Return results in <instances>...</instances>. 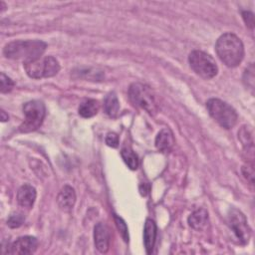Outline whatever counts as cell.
<instances>
[{
    "label": "cell",
    "mask_w": 255,
    "mask_h": 255,
    "mask_svg": "<svg viewBox=\"0 0 255 255\" xmlns=\"http://www.w3.org/2000/svg\"><path fill=\"white\" fill-rule=\"evenodd\" d=\"M122 157L126 164L132 170L136 169L138 166V157L136 153L129 147H124L121 151Z\"/></svg>",
    "instance_id": "18"
},
{
    "label": "cell",
    "mask_w": 255,
    "mask_h": 255,
    "mask_svg": "<svg viewBox=\"0 0 255 255\" xmlns=\"http://www.w3.org/2000/svg\"><path fill=\"white\" fill-rule=\"evenodd\" d=\"M47 48V44L41 40H16L3 49L6 58L23 61V63L40 59Z\"/></svg>",
    "instance_id": "1"
},
{
    "label": "cell",
    "mask_w": 255,
    "mask_h": 255,
    "mask_svg": "<svg viewBox=\"0 0 255 255\" xmlns=\"http://www.w3.org/2000/svg\"><path fill=\"white\" fill-rule=\"evenodd\" d=\"M156 238V225L153 220L150 218H147L144 223L143 228V242L145 251L147 254H150L152 252L154 243Z\"/></svg>",
    "instance_id": "14"
},
{
    "label": "cell",
    "mask_w": 255,
    "mask_h": 255,
    "mask_svg": "<svg viewBox=\"0 0 255 255\" xmlns=\"http://www.w3.org/2000/svg\"><path fill=\"white\" fill-rule=\"evenodd\" d=\"M114 217H115V221H116L117 227L120 230V233H121L122 237L124 238V240L126 242H128V226H127L126 222L124 221L123 218H121L120 216H118L116 214H115Z\"/></svg>",
    "instance_id": "22"
},
{
    "label": "cell",
    "mask_w": 255,
    "mask_h": 255,
    "mask_svg": "<svg viewBox=\"0 0 255 255\" xmlns=\"http://www.w3.org/2000/svg\"><path fill=\"white\" fill-rule=\"evenodd\" d=\"M110 239L111 236L108 226L103 222H99L98 224H96L94 228L95 246L101 253L108 252L110 247Z\"/></svg>",
    "instance_id": "10"
},
{
    "label": "cell",
    "mask_w": 255,
    "mask_h": 255,
    "mask_svg": "<svg viewBox=\"0 0 255 255\" xmlns=\"http://www.w3.org/2000/svg\"><path fill=\"white\" fill-rule=\"evenodd\" d=\"M76 202V193L73 187L65 185L57 196V203L59 207L64 211H70L73 209Z\"/></svg>",
    "instance_id": "11"
},
{
    "label": "cell",
    "mask_w": 255,
    "mask_h": 255,
    "mask_svg": "<svg viewBox=\"0 0 255 255\" xmlns=\"http://www.w3.org/2000/svg\"><path fill=\"white\" fill-rule=\"evenodd\" d=\"M188 63L193 72L203 79H212L218 73V67L215 60L203 51H192L188 56Z\"/></svg>",
    "instance_id": "6"
},
{
    "label": "cell",
    "mask_w": 255,
    "mask_h": 255,
    "mask_svg": "<svg viewBox=\"0 0 255 255\" xmlns=\"http://www.w3.org/2000/svg\"><path fill=\"white\" fill-rule=\"evenodd\" d=\"M36 189L30 184L22 185L17 192L18 204L24 208H32L36 199Z\"/></svg>",
    "instance_id": "12"
},
{
    "label": "cell",
    "mask_w": 255,
    "mask_h": 255,
    "mask_svg": "<svg viewBox=\"0 0 255 255\" xmlns=\"http://www.w3.org/2000/svg\"><path fill=\"white\" fill-rule=\"evenodd\" d=\"M227 223L241 245H245L249 242L251 228L248 225L245 215L240 210L230 208L227 213Z\"/></svg>",
    "instance_id": "8"
},
{
    "label": "cell",
    "mask_w": 255,
    "mask_h": 255,
    "mask_svg": "<svg viewBox=\"0 0 255 255\" xmlns=\"http://www.w3.org/2000/svg\"><path fill=\"white\" fill-rule=\"evenodd\" d=\"M253 132L252 129L249 128L247 126H243L240 130L238 131V137L241 140L245 149L251 148L253 150Z\"/></svg>",
    "instance_id": "19"
},
{
    "label": "cell",
    "mask_w": 255,
    "mask_h": 255,
    "mask_svg": "<svg viewBox=\"0 0 255 255\" xmlns=\"http://www.w3.org/2000/svg\"><path fill=\"white\" fill-rule=\"evenodd\" d=\"M128 98L134 106L144 110L151 116H154L158 111L157 103L152 90L144 84H131L128 89Z\"/></svg>",
    "instance_id": "4"
},
{
    "label": "cell",
    "mask_w": 255,
    "mask_h": 255,
    "mask_svg": "<svg viewBox=\"0 0 255 255\" xmlns=\"http://www.w3.org/2000/svg\"><path fill=\"white\" fill-rule=\"evenodd\" d=\"M38 246V240L34 236H22L16 239L10 246L8 253L27 255L32 254L36 251Z\"/></svg>",
    "instance_id": "9"
},
{
    "label": "cell",
    "mask_w": 255,
    "mask_h": 255,
    "mask_svg": "<svg viewBox=\"0 0 255 255\" xmlns=\"http://www.w3.org/2000/svg\"><path fill=\"white\" fill-rule=\"evenodd\" d=\"M27 75L33 79L54 77L60 71L58 60L52 56H47L34 61L23 63Z\"/></svg>",
    "instance_id": "7"
},
{
    "label": "cell",
    "mask_w": 255,
    "mask_h": 255,
    "mask_svg": "<svg viewBox=\"0 0 255 255\" xmlns=\"http://www.w3.org/2000/svg\"><path fill=\"white\" fill-rule=\"evenodd\" d=\"M187 221H188V224L190 227H192L195 230L201 231V230L205 229L209 224L208 212L204 208L196 209L189 215Z\"/></svg>",
    "instance_id": "13"
},
{
    "label": "cell",
    "mask_w": 255,
    "mask_h": 255,
    "mask_svg": "<svg viewBox=\"0 0 255 255\" xmlns=\"http://www.w3.org/2000/svg\"><path fill=\"white\" fill-rule=\"evenodd\" d=\"M174 144L173 133L169 128H162L155 137V146L161 152H166L171 149Z\"/></svg>",
    "instance_id": "15"
},
{
    "label": "cell",
    "mask_w": 255,
    "mask_h": 255,
    "mask_svg": "<svg viewBox=\"0 0 255 255\" xmlns=\"http://www.w3.org/2000/svg\"><path fill=\"white\" fill-rule=\"evenodd\" d=\"M242 173L244 177L250 182V184H253V177H254V170L252 165H244L242 166Z\"/></svg>",
    "instance_id": "25"
},
{
    "label": "cell",
    "mask_w": 255,
    "mask_h": 255,
    "mask_svg": "<svg viewBox=\"0 0 255 255\" xmlns=\"http://www.w3.org/2000/svg\"><path fill=\"white\" fill-rule=\"evenodd\" d=\"M8 119H9L8 115H6L4 111H1V121L6 122V121H8Z\"/></svg>",
    "instance_id": "27"
},
{
    "label": "cell",
    "mask_w": 255,
    "mask_h": 255,
    "mask_svg": "<svg viewBox=\"0 0 255 255\" xmlns=\"http://www.w3.org/2000/svg\"><path fill=\"white\" fill-rule=\"evenodd\" d=\"M104 110L108 116L112 118L117 117L120 110V103L116 93L111 92L107 95L104 101Z\"/></svg>",
    "instance_id": "17"
},
{
    "label": "cell",
    "mask_w": 255,
    "mask_h": 255,
    "mask_svg": "<svg viewBox=\"0 0 255 255\" xmlns=\"http://www.w3.org/2000/svg\"><path fill=\"white\" fill-rule=\"evenodd\" d=\"M25 221V215L21 212L12 213L7 219V225L11 228H17L21 226Z\"/></svg>",
    "instance_id": "20"
},
{
    "label": "cell",
    "mask_w": 255,
    "mask_h": 255,
    "mask_svg": "<svg viewBox=\"0 0 255 255\" xmlns=\"http://www.w3.org/2000/svg\"><path fill=\"white\" fill-rule=\"evenodd\" d=\"M242 17H243V20H244L246 26L253 29V27H254V15H253V13L250 12V11H243L242 12Z\"/></svg>",
    "instance_id": "26"
},
{
    "label": "cell",
    "mask_w": 255,
    "mask_h": 255,
    "mask_svg": "<svg viewBox=\"0 0 255 255\" xmlns=\"http://www.w3.org/2000/svg\"><path fill=\"white\" fill-rule=\"evenodd\" d=\"M0 81H1V93L5 94V93L10 92L13 89L14 82L8 76H6L4 73H1Z\"/></svg>",
    "instance_id": "23"
},
{
    "label": "cell",
    "mask_w": 255,
    "mask_h": 255,
    "mask_svg": "<svg viewBox=\"0 0 255 255\" xmlns=\"http://www.w3.org/2000/svg\"><path fill=\"white\" fill-rule=\"evenodd\" d=\"M23 114L25 119L19 127V130L22 132L34 131L41 127L44 121L46 115L45 105L38 100L29 101L23 106Z\"/></svg>",
    "instance_id": "5"
},
{
    "label": "cell",
    "mask_w": 255,
    "mask_h": 255,
    "mask_svg": "<svg viewBox=\"0 0 255 255\" xmlns=\"http://www.w3.org/2000/svg\"><path fill=\"white\" fill-rule=\"evenodd\" d=\"M218 58L230 68L238 66L244 57V46L239 37L233 33L221 35L215 44Z\"/></svg>",
    "instance_id": "2"
},
{
    "label": "cell",
    "mask_w": 255,
    "mask_h": 255,
    "mask_svg": "<svg viewBox=\"0 0 255 255\" xmlns=\"http://www.w3.org/2000/svg\"><path fill=\"white\" fill-rule=\"evenodd\" d=\"M243 82L246 87L253 91L254 89V66L250 64L248 68H246L244 75H243Z\"/></svg>",
    "instance_id": "21"
},
{
    "label": "cell",
    "mask_w": 255,
    "mask_h": 255,
    "mask_svg": "<svg viewBox=\"0 0 255 255\" xmlns=\"http://www.w3.org/2000/svg\"><path fill=\"white\" fill-rule=\"evenodd\" d=\"M106 143L109 146L117 147L119 145V135L115 132H109L106 136Z\"/></svg>",
    "instance_id": "24"
},
{
    "label": "cell",
    "mask_w": 255,
    "mask_h": 255,
    "mask_svg": "<svg viewBox=\"0 0 255 255\" xmlns=\"http://www.w3.org/2000/svg\"><path fill=\"white\" fill-rule=\"evenodd\" d=\"M100 110V104L97 100L89 99L83 102L79 107V114L83 118H92L98 114Z\"/></svg>",
    "instance_id": "16"
},
{
    "label": "cell",
    "mask_w": 255,
    "mask_h": 255,
    "mask_svg": "<svg viewBox=\"0 0 255 255\" xmlns=\"http://www.w3.org/2000/svg\"><path fill=\"white\" fill-rule=\"evenodd\" d=\"M206 109L210 117L224 128H231L237 123L238 116L236 111L222 100L209 99L206 102Z\"/></svg>",
    "instance_id": "3"
}]
</instances>
